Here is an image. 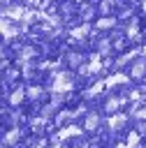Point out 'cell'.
Returning <instances> with one entry per match:
<instances>
[{
	"label": "cell",
	"instance_id": "1",
	"mask_svg": "<svg viewBox=\"0 0 146 148\" xmlns=\"http://www.w3.org/2000/svg\"><path fill=\"white\" fill-rule=\"evenodd\" d=\"M72 88V74L70 72H58L53 79V92H65Z\"/></svg>",
	"mask_w": 146,
	"mask_h": 148
},
{
	"label": "cell",
	"instance_id": "2",
	"mask_svg": "<svg viewBox=\"0 0 146 148\" xmlns=\"http://www.w3.org/2000/svg\"><path fill=\"white\" fill-rule=\"evenodd\" d=\"M130 76H132V79H144V76H146V58H144V56L137 58V60L132 62V67H130Z\"/></svg>",
	"mask_w": 146,
	"mask_h": 148
},
{
	"label": "cell",
	"instance_id": "3",
	"mask_svg": "<svg viewBox=\"0 0 146 148\" xmlns=\"http://www.w3.org/2000/svg\"><path fill=\"white\" fill-rule=\"evenodd\" d=\"M107 125H109L111 132H118V130H123V127L127 125V116H125V113H114V116L109 118Z\"/></svg>",
	"mask_w": 146,
	"mask_h": 148
},
{
	"label": "cell",
	"instance_id": "4",
	"mask_svg": "<svg viewBox=\"0 0 146 148\" xmlns=\"http://www.w3.org/2000/svg\"><path fill=\"white\" fill-rule=\"evenodd\" d=\"M2 35H5V42H9L12 37H19V28L14 25V21H9L5 16H2Z\"/></svg>",
	"mask_w": 146,
	"mask_h": 148
},
{
	"label": "cell",
	"instance_id": "5",
	"mask_svg": "<svg viewBox=\"0 0 146 148\" xmlns=\"http://www.w3.org/2000/svg\"><path fill=\"white\" fill-rule=\"evenodd\" d=\"M125 102H127V97H109V99L104 102V111L114 116V113H116V111H118V109H121Z\"/></svg>",
	"mask_w": 146,
	"mask_h": 148
},
{
	"label": "cell",
	"instance_id": "6",
	"mask_svg": "<svg viewBox=\"0 0 146 148\" xmlns=\"http://www.w3.org/2000/svg\"><path fill=\"white\" fill-rule=\"evenodd\" d=\"M97 127H100V113L90 111V113L83 118V130H86V132H97Z\"/></svg>",
	"mask_w": 146,
	"mask_h": 148
},
{
	"label": "cell",
	"instance_id": "7",
	"mask_svg": "<svg viewBox=\"0 0 146 148\" xmlns=\"http://www.w3.org/2000/svg\"><path fill=\"white\" fill-rule=\"evenodd\" d=\"M23 16H25V9L21 5H14V7L5 9V18H9V21H23Z\"/></svg>",
	"mask_w": 146,
	"mask_h": 148
},
{
	"label": "cell",
	"instance_id": "8",
	"mask_svg": "<svg viewBox=\"0 0 146 148\" xmlns=\"http://www.w3.org/2000/svg\"><path fill=\"white\" fill-rule=\"evenodd\" d=\"M25 95H28V92H25L23 88H16V90L9 95V104H12V106H19V104L25 99Z\"/></svg>",
	"mask_w": 146,
	"mask_h": 148
},
{
	"label": "cell",
	"instance_id": "9",
	"mask_svg": "<svg viewBox=\"0 0 146 148\" xmlns=\"http://www.w3.org/2000/svg\"><path fill=\"white\" fill-rule=\"evenodd\" d=\"M16 141H19V130L14 127V130H9V132L5 134V143H2V146H9V148H12V143H16Z\"/></svg>",
	"mask_w": 146,
	"mask_h": 148
},
{
	"label": "cell",
	"instance_id": "10",
	"mask_svg": "<svg viewBox=\"0 0 146 148\" xmlns=\"http://www.w3.org/2000/svg\"><path fill=\"white\" fill-rule=\"evenodd\" d=\"M114 25H116V18H114V16H107V18L102 16V18L97 21V28H114Z\"/></svg>",
	"mask_w": 146,
	"mask_h": 148
},
{
	"label": "cell",
	"instance_id": "11",
	"mask_svg": "<svg viewBox=\"0 0 146 148\" xmlns=\"http://www.w3.org/2000/svg\"><path fill=\"white\" fill-rule=\"evenodd\" d=\"M42 95H44V90H42L39 86H30V88H28V97H30V99H37V97H42Z\"/></svg>",
	"mask_w": 146,
	"mask_h": 148
},
{
	"label": "cell",
	"instance_id": "12",
	"mask_svg": "<svg viewBox=\"0 0 146 148\" xmlns=\"http://www.w3.org/2000/svg\"><path fill=\"white\" fill-rule=\"evenodd\" d=\"M86 32H88V25H81V28H76V30H72V32H70V35H72V37H76V39H79V37H83V35H86Z\"/></svg>",
	"mask_w": 146,
	"mask_h": 148
},
{
	"label": "cell",
	"instance_id": "13",
	"mask_svg": "<svg viewBox=\"0 0 146 148\" xmlns=\"http://www.w3.org/2000/svg\"><path fill=\"white\" fill-rule=\"evenodd\" d=\"M137 118H141V120H146V109H141V111H137Z\"/></svg>",
	"mask_w": 146,
	"mask_h": 148
},
{
	"label": "cell",
	"instance_id": "14",
	"mask_svg": "<svg viewBox=\"0 0 146 148\" xmlns=\"http://www.w3.org/2000/svg\"><path fill=\"white\" fill-rule=\"evenodd\" d=\"M141 9H144V12H146V0H144V2H141Z\"/></svg>",
	"mask_w": 146,
	"mask_h": 148
},
{
	"label": "cell",
	"instance_id": "15",
	"mask_svg": "<svg viewBox=\"0 0 146 148\" xmlns=\"http://www.w3.org/2000/svg\"><path fill=\"white\" fill-rule=\"evenodd\" d=\"M141 53H144V58H146V44H144V51H141Z\"/></svg>",
	"mask_w": 146,
	"mask_h": 148
},
{
	"label": "cell",
	"instance_id": "16",
	"mask_svg": "<svg viewBox=\"0 0 146 148\" xmlns=\"http://www.w3.org/2000/svg\"><path fill=\"white\" fill-rule=\"evenodd\" d=\"M2 148H9V146H2Z\"/></svg>",
	"mask_w": 146,
	"mask_h": 148
}]
</instances>
